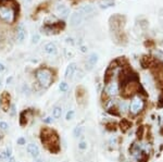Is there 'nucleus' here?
Here are the masks:
<instances>
[{
	"label": "nucleus",
	"mask_w": 163,
	"mask_h": 162,
	"mask_svg": "<svg viewBox=\"0 0 163 162\" xmlns=\"http://www.w3.org/2000/svg\"><path fill=\"white\" fill-rule=\"evenodd\" d=\"M41 143L48 148L51 152H57L59 150V137L52 129H44L40 134Z\"/></svg>",
	"instance_id": "1"
},
{
	"label": "nucleus",
	"mask_w": 163,
	"mask_h": 162,
	"mask_svg": "<svg viewBox=\"0 0 163 162\" xmlns=\"http://www.w3.org/2000/svg\"><path fill=\"white\" fill-rule=\"evenodd\" d=\"M37 83L42 88H48L53 82V72L48 67H40L35 73Z\"/></svg>",
	"instance_id": "2"
},
{
	"label": "nucleus",
	"mask_w": 163,
	"mask_h": 162,
	"mask_svg": "<svg viewBox=\"0 0 163 162\" xmlns=\"http://www.w3.org/2000/svg\"><path fill=\"white\" fill-rule=\"evenodd\" d=\"M17 8L10 6H0V19L8 24H12L16 20Z\"/></svg>",
	"instance_id": "3"
},
{
	"label": "nucleus",
	"mask_w": 163,
	"mask_h": 162,
	"mask_svg": "<svg viewBox=\"0 0 163 162\" xmlns=\"http://www.w3.org/2000/svg\"><path fill=\"white\" fill-rule=\"evenodd\" d=\"M120 84L116 81H113V79H110L109 82H107V85L104 87V94L110 98H113L120 92Z\"/></svg>",
	"instance_id": "4"
},
{
	"label": "nucleus",
	"mask_w": 163,
	"mask_h": 162,
	"mask_svg": "<svg viewBox=\"0 0 163 162\" xmlns=\"http://www.w3.org/2000/svg\"><path fill=\"white\" fill-rule=\"evenodd\" d=\"M143 106H145V102L143 100L139 97V96H136L133 98L132 102L130 104V112L133 114V115H136L138 114L141 110L143 109Z\"/></svg>",
	"instance_id": "5"
},
{
	"label": "nucleus",
	"mask_w": 163,
	"mask_h": 162,
	"mask_svg": "<svg viewBox=\"0 0 163 162\" xmlns=\"http://www.w3.org/2000/svg\"><path fill=\"white\" fill-rule=\"evenodd\" d=\"M64 27V23L63 22H57V23H53V24H47L45 25L41 31L47 35H51V34H57L59 33L62 29Z\"/></svg>",
	"instance_id": "6"
},
{
	"label": "nucleus",
	"mask_w": 163,
	"mask_h": 162,
	"mask_svg": "<svg viewBox=\"0 0 163 162\" xmlns=\"http://www.w3.org/2000/svg\"><path fill=\"white\" fill-rule=\"evenodd\" d=\"M83 21H84V17H83L78 11H76V12H73L71 14V17H70V25L73 26V27H78V26L83 23Z\"/></svg>",
	"instance_id": "7"
},
{
	"label": "nucleus",
	"mask_w": 163,
	"mask_h": 162,
	"mask_svg": "<svg viewBox=\"0 0 163 162\" xmlns=\"http://www.w3.org/2000/svg\"><path fill=\"white\" fill-rule=\"evenodd\" d=\"M153 74H155V81L158 82L160 86L163 87V64H160V65H157L153 70Z\"/></svg>",
	"instance_id": "8"
},
{
	"label": "nucleus",
	"mask_w": 163,
	"mask_h": 162,
	"mask_svg": "<svg viewBox=\"0 0 163 162\" xmlns=\"http://www.w3.org/2000/svg\"><path fill=\"white\" fill-rule=\"evenodd\" d=\"M33 118V111L32 110H25L21 113L20 115V124L22 126L26 125L29 122V120Z\"/></svg>",
	"instance_id": "9"
},
{
	"label": "nucleus",
	"mask_w": 163,
	"mask_h": 162,
	"mask_svg": "<svg viewBox=\"0 0 163 162\" xmlns=\"http://www.w3.org/2000/svg\"><path fill=\"white\" fill-rule=\"evenodd\" d=\"M98 62V54H90L88 56V58L86 60V67L87 70H91L93 67L96 65V63Z\"/></svg>",
	"instance_id": "10"
},
{
	"label": "nucleus",
	"mask_w": 163,
	"mask_h": 162,
	"mask_svg": "<svg viewBox=\"0 0 163 162\" xmlns=\"http://www.w3.org/2000/svg\"><path fill=\"white\" fill-rule=\"evenodd\" d=\"M26 151L29 156H32L33 158H38L39 157V148L35 144H29L26 147Z\"/></svg>",
	"instance_id": "11"
},
{
	"label": "nucleus",
	"mask_w": 163,
	"mask_h": 162,
	"mask_svg": "<svg viewBox=\"0 0 163 162\" xmlns=\"http://www.w3.org/2000/svg\"><path fill=\"white\" fill-rule=\"evenodd\" d=\"M25 38H26V29L23 27V25H19L16 29V40L17 42L22 44L25 40Z\"/></svg>",
	"instance_id": "12"
},
{
	"label": "nucleus",
	"mask_w": 163,
	"mask_h": 162,
	"mask_svg": "<svg viewBox=\"0 0 163 162\" xmlns=\"http://www.w3.org/2000/svg\"><path fill=\"white\" fill-rule=\"evenodd\" d=\"M75 72H76V63H70L65 69L64 77L65 79H72L73 75L75 74Z\"/></svg>",
	"instance_id": "13"
},
{
	"label": "nucleus",
	"mask_w": 163,
	"mask_h": 162,
	"mask_svg": "<svg viewBox=\"0 0 163 162\" xmlns=\"http://www.w3.org/2000/svg\"><path fill=\"white\" fill-rule=\"evenodd\" d=\"M0 107L3 109V111H8L10 108V96L8 94H3L0 97Z\"/></svg>",
	"instance_id": "14"
},
{
	"label": "nucleus",
	"mask_w": 163,
	"mask_h": 162,
	"mask_svg": "<svg viewBox=\"0 0 163 162\" xmlns=\"http://www.w3.org/2000/svg\"><path fill=\"white\" fill-rule=\"evenodd\" d=\"M78 12L85 17L87 15H93V13L95 12V9L93 6H84V7H81L78 9Z\"/></svg>",
	"instance_id": "15"
},
{
	"label": "nucleus",
	"mask_w": 163,
	"mask_h": 162,
	"mask_svg": "<svg viewBox=\"0 0 163 162\" xmlns=\"http://www.w3.org/2000/svg\"><path fill=\"white\" fill-rule=\"evenodd\" d=\"M44 49H45V52H46V54H50V56H52V54H58L57 45H56L54 42H48V44H46L45 47H44Z\"/></svg>",
	"instance_id": "16"
},
{
	"label": "nucleus",
	"mask_w": 163,
	"mask_h": 162,
	"mask_svg": "<svg viewBox=\"0 0 163 162\" xmlns=\"http://www.w3.org/2000/svg\"><path fill=\"white\" fill-rule=\"evenodd\" d=\"M57 11H58V13H59V14L63 17H68V14H69V12H70V10L65 7L64 4H60V6H58Z\"/></svg>",
	"instance_id": "17"
},
{
	"label": "nucleus",
	"mask_w": 163,
	"mask_h": 162,
	"mask_svg": "<svg viewBox=\"0 0 163 162\" xmlns=\"http://www.w3.org/2000/svg\"><path fill=\"white\" fill-rule=\"evenodd\" d=\"M61 115H62V108L61 107H59V106H56V107L52 109L53 119H60Z\"/></svg>",
	"instance_id": "18"
},
{
	"label": "nucleus",
	"mask_w": 163,
	"mask_h": 162,
	"mask_svg": "<svg viewBox=\"0 0 163 162\" xmlns=\"http://www.w3.org/2000/svg\"><path fill=\"white\" fill-rule=\"evenodd\" d=\"M0 6H10L13 8H17L15 0H0Z\"/></svg>",
	"instance_id": "19"
},
{
	"label": "nucleus",
	"mask_w": 163,
	"mask_h": 162,
	"mask_svg": "<svg viewBox=\"0 0 163 162\" xmlns=\"http://www.w3.org/2000/svg\"><path fill=\"white\" fill-rule=\"evenodd\" d=\"M83 131H84V127H83V126H76V127L74 129V131H73L74 137H75V138L81 137L82 134H83Z\"/></svg>",
	"instance_id": "20"
},
{
	"label": "nucleus",
	"mask_w": 163,
	"mask_h": 162,
	"mask_svg": "<svg viewBox=\"0 0 163 162\" xmlns=\"http://www.w3.org/2000/svg\"><path fill=\"white\" fill-rule=\"evenodd\" d=\"M59 89H60L61 92H68V89H69V84L66 83V82H61L60 85H59Z\"/></svg>",
	"instance_id": "21"
},
{
	"label": "nucleus",
	"mask_w": 163,
	"mask_h": 162,
	"mask_svg": "<svg viewBox=\"0 0 163 162\" xmlns=\"http://www.w3.org/2000/svg\"><path fill=\"white\" fill-rule=\"evenodd\" d=\"M74 115H75V111L74 110H69L68 112H66V114H65V120L66 121H71L74 119Z\"/></svg>",
	"instance_id": "22"
},
{
	"label": "nucleus",
	"mask_w": 163,
	"mask_h": 162,
	"mask_svg": "<svg viewBox=\"0 0 163 162\" xmlns=\"http://www.w3.org/2000/svg\"><path fill=\"white\" fill-rule=\"evenodd\" d=\"M78 149L83 150V151L87 149V143H86V141H84V140H82L81 143L78 144Z\"/></svg>",
	"instance_id": "23"
},
{
	"label": "nucleus",
	"mask_w": 163,
	"mask_h": 162,
	"mask_svg": "<svg viewBox=\"0 0 163 162\" xmlns=\"http://www.w3.org/2000/svg\"><path fill=\"white\" fill-rule=\"evenodd\" d=\"M9 129V125L7 122H3V121H0V129L1 131H7Z\"/></svg>",
	"instance_id": "24"
},
{
	"label": "nucleus",
	"mask_w": 163,
	"mask_h": 162,
	"mask_svg": "<svg viewBox=\"0 0 163 162\" xmlns=\"http://www.w3.org/2000/svg\"><path fill=\"white\" fill-rule=\"evenodd\" d=\"M22 92H24L25 95H29V94H31V89H29V85H26V84H24V85L22 86Z\"/></svg>",
	"instance_id": "25"
},
{
	"label": "nucleus",
	"mask_w": 163,
	"mask_h": 162,
	"mask_svg": "<svg viewBox=\"0 0 163 162\" xmlns=\"http://www.w3.org/2000/svg\"><path fill=\"white\" fill-rule=\"evenodd\" d=\"M16 144L20 146H23L26 144V139H25L24 137H19L17 138V140H16Z\"/></svg>",
	"instance_id": "26"
},
{
	"label": "nucleus",
	"mask_w": 163,
	"mask_h": 162,
	"mask_svg": "<svg viewBox=\"0 0 163 162\" xmlns=\"http://www.w3.org/2000/svg\"><path fill=\"white\" fill-rule=\"evenodd\" d=\"M9 112H10V115L11 116L15 115V106L14 104H11V107L9 108Z\"/></svg>",
	"instance_id": "27"
},
{
	"label": "nucleus",
	"mask_w": 163,
	"mask_h": 162,
	"mask_svg": "<svg viewBox=\"0 0 163 162\" xmlns=\"http://www.w3.org/2000/svg\"><path fill=\"white\" fill-rule=\"evenodd\" d=\"M53 120H54L53 116H47V118L44 119V122H45L46 124H51V123L53 122Z\"/></svg>",
	"instance_id": "28"
},
{
	"label": "nucleus",
	"mask_w": 163,
	"mask_h": 162,
	"mask_svg": "<svg viewBox=\"0 0 163 162\" xmlns=\"http://www.w3.org/2000/svg\"><path fill=\"white\" fill-rule=\"evenodd\" d=\"M6 154H7V158H10V157H12V148L11 147H8L7 149H6Z\"/></svg>",
	"instance_id": "29"
},
{
	"label": "nucleus",
	"mask_w": 163,
	"mask_h": 162,
	"mask_svg": "<svg viewBox=\"0 0 163 162\" xmlns=\"http://www.w3.org/2000/svg\"><path fill=\"white\" fill-rule=\"evenodd\" d=\"M3 160H8V158H7V154H6V151L0 152V161H3Z\"/></svg>",
	"instance_id": "30"
},
{
	"label": "nucleus",
	"mask_w": 163,
	"mask_h": 162,
	"mask_svg": "<svg viewBox=\"0 0 163 162\" xmlns=\"http://www.w3.org/2000/svg\"><path fill=\"white\" fill-rule=\"evenodd\" d=\"M39 42V35H34L33 36V38H32V42L33 44H37V42Z\"/></svg>",
	"instance_id": "31"
},
{
	"label": "nucleus",
	"mask_w": 163,
	"mask_h": 162,
	"mask_svg": "<svg viewBox=\"0 0 163 162\" xmlns=\"http://www.w3.org/2000/svg\"><path fill=\"white\" fill-rule=\"evenodd\" d=\"M4 70H6V67H4L3 63L0 62V72H4Z\"/></svg>",
	"instance_id": "32"
},
{
	"label": "nucleus",
	"mask_w": 163,
	"mask_h": 162,
	"mask_svg": "<svg viewBox=\"0 0 163 162\" xmlns=\"http://www.w3.org/2000/svg\"><path fill=\"white\" fill-rule=\"evenodd\" d=\"M8 162H15V159H14V157H10V158L8 159Z\"/></svg>",
	"instance_id": "33"
},
{
	"label": "nucleus",
	"mask_w": 163,
	"mask_h": 162,
	"mask_svg": "<svg viewBox=\"0 0 163 162\" xmlns=\"http://www.w3.org/2000/svg\"><path fill=\"white\" fill-rule=\"evenodd\" d=\"M81 51L82 52H86V51H87V48H86L85 46H82L81 47Z\"/></svg>",
	"instance_id": "34"
},
{
	"label": "nucleus",
	"mask_w": 163,
	"mask_h": 162,
	"mask_svg": "<svg viewBox=\"0 0 163 162\" xmlns=\"http://www.w3.org/2000/svg\"><path fill=\"white\" fill-rule=\"evenodd\" d=\"M11 81H12V77H9V79H7V84H10L11 83Z\"/></svg>",
	"instance_id": "35"
},
{
	"label": "nucleus",
	"mask_w": 163,
	"mask_h": 162,
	"mask_svg": "<svg viewBox=\"0 0 163 162\" xmlns=\"http://www.w3.org/2000/svg\"><path fill=\"white\" fill-rule=\"evenodd\" d=\"M35 162H42V161H41L40 159H38V160H36V161H35Z\"/></svg>",
	"instance_id": "36"
},
{
	"label": "nucleus",
	"mask_w": 163,
	"mask_h": 162,
	"mask_svg": "<svg viewBox=\"0 0 163 162\" xmlns=\"http://www.w3.org/2000/svg\"><path fill=\"white\" fill-rule=\"evenodd\" d=\"M1 85H2V84H1V79H0V88H1Z\"/></svg>",
	"instance_id": "37"
},
{
	"label": "nucleus",
	"mask_w": 163,
	"mask_h": 162,
	"mask_svg": "<svg viewBox=\"0 0 163 162\" xmlns=\"http://www.w3.org/2000/svg\"><path fill=\"white\" fill-rule=\"evenodd\" d=\"M27 1H29V2H31V1H32V0H27Z\"/></svg>",
	"instance_id": "38"
}]
</instances>
